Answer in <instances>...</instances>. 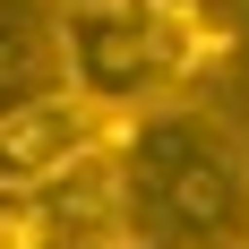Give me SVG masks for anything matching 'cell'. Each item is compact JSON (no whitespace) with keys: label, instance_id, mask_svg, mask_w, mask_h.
Listing matches in <instances>:
<instances>
[{"label":"cell","instance_id":"1","mask_svg":"<svg viewBox=\"0 0 249 249\" xmlns=\"http://www.w3.org/2000/svg\"><path fill=\"white\" fill-rule=\"evenodd\" d=\"M60 86L112 121H138L155 103L198 95L232 60V26L206 0H69L52 9Z\"/></svg>","mask_w":249,"mask_h":249},{"label":"cell","instance_id":"2","mask_svg":"<svg viewBox=\"0 0 249 249\" xmlns=\"http://www.w3.org/2000/svg\"><path fill=\"white\" fill-rule=\"evenodd\" d=\"M112 172H121L138 241L146 232H172V241H249V146L198 95L121 121Z\"/></svg>","mask_w":249,"mask_h":249},{"label":"cell","instance_id":"3","mask_svg":"<svg viewBox=\"0 0 249 249\" xmlns=\"http://www.w3.org/2000/svg\"><path fill=\"white\" fill-rule=\"evenodd\" d=\"M112 146H121V121L112 112L77 103L69 86L60 95H35L18 112H0V198H26V189H43V180L77 172V163H95Z\"/></svg>","mask_w":249,"mask_h":249},{"label":"cell","instance_id":"4","mask_svg":"<svg viewBox=\"0 0 249 249\" xmlns=\"http://www.w3.org/2000/svg\"><path fill=\"white\" fill-rule=\"evenodd\" d=\"M35 95H60L52 18H35V0H0V112H18Z\"/></svg>","mask_w":249,"mask_h":249},{"label":"cell","instance_id":"5","mask_svg":"<svg viewBox=\"0 0 249 249\" xmlns=\"http://www.w3.org/2000/svg\"><path fill=\"white\" fill-rule=\"evenodd\" d=\"M138 249H249V241H172V232H146Z\"/></svg>","mask_w":249,"mask_h":249},{"label":"cell","instance_id":"6","mask_svg":"<svg viewBox=\"0 0 249 249\" xmlns=\"http://www.w3.org/2000/svg\"><path fill=\"white\" fill-rule=\"evenodd\" d=\"M60 9H69V0H60Z\"/></svg>","mask_w":249,"mask_h":249}]
</instances>
